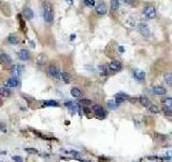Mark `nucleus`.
I'll return each mask as SVG.
<instances>
[{"instance_id":"nucleus-1","label":"nucleus","mask_w":172,"mask_h":162,"mask_svg":"<svg viewBox=\"0 0 172 162\" xmlns=\"http://www.w3.org/2000/svg\"><path fill=\"white\" fill-rule=\"evenodd\" d=\"M42 11H43V18L46 23H53L54 21V12H53V7L49 1H44L42 5Z\"/></svg>"},{"instance_id":"nucleus-2","label":"nucleus","mask_w":172,"mask_h":162,"mask_svg":"<svg viewBox=\"0 0 172 162\" xmlns=\"http://www.w3.org/2000/svg\"><path fill=\"white\" fill-rule=\"evenodd\" d=\"M92 110L94 111L96 116L98 117L99 119H104L105 116H107V113L103 109V107L99 104H92Z\"/></svg>"},{"instance_id":"nucleus-3","label":"nucleus","mask_w":172,"mask_h":162,"mask_svg":"<svg viewBox=\"0 0 172 162\" xmlns=\"http://www.w3.org/2000/svg\"><path fill=\"white\" fill-rule=\"evenodd\" d=\"M143 14L145 15V17L147 18H155L156 17V9L153 5H147L146 8L143 10Z\"/></svg>"},{"instance_id":"nucleus-4","label":"nucleus","mask_w":172,"mask_h":162,"mask_svg":"<svg viewBox=\"0 0 172 162\" xmlns=\"http://www.w3.org/2000/svg\"><path fill=\"white\" fill-rule=\"evenodd\" d=\"M49 75L51 76L52 78H55V79H59L60 78V75H62V72L59 70V68L55 65H50L49 67Z\"/></svg>"},{"instance_id":"nucleus-5","label":"nucleus","mask_w":172,"mask_h":162,"mask_svg":"<svg viewBox=\"0 0 172 162\" xmlns=\"http://www.w3.org/2000/svg\"><path fill=\"white\" fill-rule=\"evenodd\" d=\"M138 29H139V33H141L143 37H145V38L149 37V35H151V30H149V26H147L146 24H144V23L138 24Z\"/></svg>"},{"instance_id":"nucleus-6","label":"nucleus","mask_w":172,"mask_h":162,"mask_svg":"<svg viewBox=\"0 0 172 162\" xmlns=\"http://www.w3.org/2000/svg\"><path fill=\"white\" fill-rule=\"evenodd\" d=\"M152 92L154 93L155 95L162 96L167 94V89L164 87H162V85H155V87H152Z\"/></svg>"},{"instance_id":"nucleus-7","label":"nucleus","mask_w":172,"mask_h":162,"mask_svg":"<svg viewBox=\"0 0 172 162\" xmlns=\"http://www.w3.org/2000/svg\"><path fill=\"white\" fill-rule=\"evenodd\" d=\"M129 95L126 94V93L124 92H119V93H116L115 96H114V100H115L117 104H121L123 102H126L127 100H129Z\"/></svg>"},{"instance_id":"nucleus-8","label":"nucleus","mask_w":172,"mask_h":162,"mask_svg":"<svg viewBox=\"0 0 172 162\" xmlns=\"http://www.w3.org/2000/svg\"><path fill=\"white\" fill-rule=\"evenodd\" d=\"M95 9L97 14H99V15H104L105 13H107V5L103 1H99L97 3V5L95 7Z\"/></svg>"},{"instance_id":"nucleus-9","label":"nucleus","mask_w":172,"mask_h":162,"mask_svg":"<svg viewBox=\"0 0 172 162\" xmlns=\"http://www.w3.org/2000/svg\"><path fill=\"white\" fill-rule=\"evenodd\" d=\"M23 70H24L23 65H14L13 67H11V75L14 78H17L22 74Z\"/></svg>"},{"instance_id":"nucleus-10","label":"nucleus","mask_w":172,"mask_h":162,"mask_svg":"<svg viewBox=\"0 0 172 162\" xmlns=\"http://www.w3.org/2000/svg\"><path fill=\"white\" fill-rule=\"evenodd\" d=\"M17 56L21 61H29L30 59V52L26 49H21L17 52Z\"/></svg>"},{"instance_id":"nucleus-11","label":"nucleus","mask_w":172,"mask_h":162,"mask_svg":"<svg viewBox=\"0 0 172 162\" xmlns=\"http://www.w3.org/2000/svg\"><path fill=\"white\" fill-rule=\"evenodd\" d=\"M20 84V81H18V78H14V77H11L9 78L5 83V87H15Z\"/></svg>"},{"instance_id":"nucleus-12","label":"nucleus","mask_w":172,"mask_h":162,"mask_svg":"<svg viewBox=\"0 0 172 162\" xmlns=\"http://www.w3.org/2000/svg\"><path fill=\"white\" fill-rule=\"evenodd\" d=\"M12 63V59L9 54L7 53H1L0 54V64L2 65H9Z\"/></svg>"},{"instance_id":"nucleus-13","label":"nucleus","mask_w":172,"mask_h":162,"mask_svg":"<svg viewBox=\"0 0 172 162\" xmlns=\"http://www.w3.org/2000/svg\"><path fill=\"white\" fill-rule=\"evenodd\" d=\"M134 79H136V80H138V81L142 82V81H144V79H145V72H144L143 70L134 69Z\"/></svg>"},{"instance_id":"nucleus-14","label":"nucleus","mask_w":172,"mask_h":162,"mask_svg":"<svg viewBox=\"0 0 172 162\" xmlns=\"http://www.w3.org/2000/svg\"><path fill=\"white\" fill-rule=\"evenodd\" d=\"M111 70H113V71H119L122 69V63L119 61H113V62L111 63L110 66H109Z\"/></svg>"},{"instance_id":"nucleus-15","label":"nucleus","mask_w":172,"mask_h":162,"mask_svg":"<svg viewBox=\"0 0 172 162\" xmlns=\"http://www.w3.org/2000/svg\"><path fill=\"white\" fill-rule=\"evenodd\" d=\"M46 55L45 54H43V53H41V54H39L38 56H37V59H36V64L38 65V66H43L44 64L46 63Z\"/></svg>"},{"instance_id":"nucleus-16","label":"nucleus","mask_w":172,"mask_h":162,"mask_svg":"<svg viewBox=\"0 0 172 162\" xmlns=\"http://www.w3.org/2000/svg\"><path fill=\"white\" fill-rule=\"evenodd\" d=\"M65 106L67 108H69L70 110L72 111H77L79 110V104L75 103V102H66Z\"/></svg>"},{"instance_id":"nucleus-17","label":"nucleus","mask_w":172,"mask_h":162,"mask_svg":"<svg viewBox=\"0 0 172 162\" xmlns=\"http://www.w3.org/2000/svg\"><path fill=\"white\" fill-rule=\"evenodd\" d=\"M70 93H71V95L75 98H81L83 95V92L79 89V87H72Z\"/></svg>"},{"instance_id":"nucleus-18","label":"nucleus","mask_w":172,"mask_h":162,"mask_svg":"<svg viewBox=\"0 0 172 162\" xmlns=\"http://www.w3.org/2000/svg\"><path fill=\"white\" fill-rule=\"evenodd\" d=\"M23 15L25 16V18H27V20H31V18L34 17V11L31 10L30 8H24L23 10Z\"/></svg>"},{"instance_id":"nucleus-19","label":"nucleus","mask_w":172,"mask_h":162,"mask_svg":"<svg viewBox=\"0 0 172 162\" xmlns=\"http://www.w3.org/2000/svg\"><path fill=\"white\" fill-rule=\"evenodd\" d=\"M139 102H140V104H141L142 106H144V107H149V105H151V100H149V98L146 97V96H140V97H139Z\"/></svg>"},{"instance_id":"nucleus-20","label":"nucleus","mask_w":172,"mask_h":162,"mask_svg":"<svg viewBox=\"0 0 172 162\" xmlns=\"http://www.w3.org/2000/svg\"><path fill=\"white\" fill-rule=\"evenodd\" d=\"M60 79L64 81L65 83H70L71 82V79H72V77H71V75H70L69 72H62V75H60Z\"/></svg>"},{"instance_id":"nucleus-21","label":"nucleus","mask_w":172,"mask_h":162,"mask_svg":"<svg viewBox=\"0 0 172 162\" xmlns=\"http://www.w3.org/2000/svg\"><path fill=\"white\" fill-rule=\"evenodd\" d=\"M7 41L10 44H17L18 42H20V40H18V37L15 36V35H10V36H8V38H7Z\"/></svg>"},{"instance_id":"nucleus-22","label":"nucleus","mask_w":172,"mask_h":162,"mask_svg":"<svg viewBox=\"0 0 172 162\" xmlns=\"http://www.w3.org/2000/svg\"><path fill=\"white\" fill-rule=\"evenodd\" d=\"M108 66L107 65H100V66L98 67V70H99V74H100V76H102V77H105V76L108 75Z\"/></svg>"},{"instance_id":"nucleus-23","label":"nucleus","mask_w":172,"mask_h":162,"mask_svg":"<svg viewBox=\"0 0 172 162\" xmlns=\"http://www.w3.org/2000/svg\"><path fill=\"white\" fill-rule=\"evenodd\" d=\"M42 104H43V106H49V107H57V106H58L57 100H43Z\"/></svg>"},{"instance_id":"nucleus-24","label":"nucleus","mask_w":172,"mask_h":162,"mask_svg":"<svg viewBox=\"0 0 172 162\" xmlns=\"http://www.w3.org/2000/svg\"><path fill=\"white\" fill-rule=\"evenodd\" d=\"M0 95L5 96V97H9L11 95V91L9 90V87H0Z\"/></svg>"},{"instance_id":"nucleus-25","label":"nucleus","mask_w":172,"mask_h":162,"mask_svg":"<svg viewBox=\"0 0 172 162\" xmlns=\"http://www.w3.org/2000/svg\"><path fill=\"white\" fill-rule=\"evenodd\" d=\"M164 82H166V84L172 87V72L166 74V75L164 76Z\"/></svg>"},{"instance_id":"nucleus-26","label":"nucleus","mask_w":172,"mask_h":162,"mask_svg":"<svg viewBox=\"0 0 172 162\" xmlns=\"http://www.w3.org/2000/svg\"><path fill=\"white\" fill-rule=\"evenodd\" d=\"M162 113L166 115L167 117H172V109L171 107H168V106H164L161 109Z\"/></svg>"},{"instance_id":"nucleus-27","label":"nucleus","mask_w":172,"mask_h":162,"mask_svg":"<svg viewBox=\"0 0 172 162\" xmlns=\"http://www.w3.org/2000/svg\"><path fill=\"white\" fill-rule=\"evenodd\" d=\"M161 103L164 106H168V107H172V97H164L161 100Z\"/></svg>"},{"instance_id":"nucleus-28","label":"nucleus","mask_w":172,"mask_h":162,"mask_svg":"<svg viewBox=\"0 0 172 162\" xmlns=\"http://www.w3.org/2000/svg\"><path fill=\"white\" fill-rule=\"evenodd\" d=\"M118 106H119V104L116 103L115 100H109V102H108V107L110 108V109H112V110L116 109Z\"/></svg>"},{"instance_id":"nucleus-29","label":"nucleus","mask_w":172,"mask_h":162,"mask_svg":"<svg viewBox=\"0 0 172 162\" xmlns=\"http://www.w3.org/2000/svg\"><path fill=\"white\" fill-rule=\"evenodd\" d=\"M149 113H158L160 111V109L157 107L156 105H153V104H151V105H149Z\"/></svg>"},{"instance_id":"nucleus-30","label":"nucleus","mask_w":172,"mask_h":162,"mask_svg":"<svg viewBox=\"0 0 172 162\" xmlns=\"http://www.w3.org/2000/svg\"><path fill=\"white\" fill-rule=\"evenodd\" d=\"M119 7V1L118 0H111V9L113 11L117 10Z\"/></svg>"},{"instance_id":"nucleus-31","label":"nucleus","mask_w":172,"mask_h":162,"mask_svg":"<svg viewBox=\"0 0 172 162\" xmlns=\"http://www.w3.org/2000/svg\"><path fill=\"white\" fill-rule=\"evenodd\" d=\"M84 3L86 7H89V8L95 7V0H84Z\"/></svg>"},{"instance_id":"nucleus-32","label":"nucleus","mask_w":172,"mask_h":162,"mask_svg":"<svg viewBox=\"0 0 172 162\" xmlns=\"http://www.w3.org/2000/svg\"><path fill=\"white\" fill-rule=\"evenodd\" d=\"M80 104L84 106H89V105H92V102L90 100H81Z\"/></svg>"},{"instance_id":"nucleus-33","label":"nucleus","mask_w":172,"mask_h":162,"mask_svg":"<svg viewBox=\"0 0 172 162\" xmlns=\"http://www.w3.org/2000/svg\"><path fill=\"white\" fill-rule=\"evenodd\" d=\"M25 151H26V152H28V154H38V150L35 149V148H25Z\"/></svg>"},{"instance_id":"nucleus-34","label":"nucleus","mask_w":172,"mask_h":162,"mask_svg":"<svg viewBox=\"0 0 172 162\" xmlns=\"http://www.w3.org/2000/svg\"><path fill=\"white\" fill-rule=\"evenodd\" d=\"M12 159L14 160V161H15V162H24L23 158L20 157V156H13Z\"/></svg>"},{"instance_id":"nucleus-35","label":"nucleus","mask_w":172,"mask_h":162,"mask_svg":"<svg viewBox=\"0 0 172 162\" xmlns=\"http://www.w3.org/2000/svg\"><path fill=\"white\" fill-rule=\"evenodd\" d=\"M164 159H172V150L166 151V154H164Z\"/></svg>"},{"instance_id":"nucleus-36","label":"nucleus","mask_w":172,"mask_h":162,"mask_svg":"<svg viewBox=\"0 0 172 162\" xmlns=\"http://www.w3.org/2000/svg\"><path fill=\"white\" fill-rule=\"evenodd\" d=\"M68 154H72V156H74V157H77V156L80 154V152H79V151H75V150H69V151H68Z\"/></svg>"},{"instance_id":"nucleus-37","label":"nucleus","mask_w":172,"mask_h":162,"mask_svg":"<svg viewBox=\"0 0 172 162\" xmlns=\"http://www.w3.org/2000/svg\"><path fill=\"white\" fill-rule=\"evenodd\" d=\"M136 0H124V2H126L127 5H134Z\"/></svg>"},{"instance_id":"nucleus-38","label":"nucleus","mask_w":172,"mask_h":162,"mask_svg":"<svg viewBox=\"0 0 172 162\" xmlns=\"http://www.w3.org/2000/svg\"><path fill=\"white\" fill-rule=\"evenodd\" d=\"M118 51L121 52V53H124V52H125V49H124V46H119V48H118Z\"/></svg>"},{"instance_id":"nucleus-39","label":"nucleus","mask_w":172,"mask_h":162,"mask_svg":"<svg viewBox=\"0 0 172 162\" xmlns=\"http://www.w3.org/2000/svg\"><path fill=\"white\" fill-rule=\"evenodd\" d=\"M66 2H67L68 5H73V0H66Z\"/></svg>"},{"instance_id":"nucleus-40","label":"nucleus","mask_w":172,"mask_h":162,"mask_svg":"<svg viewBox=\"0 0 172 162\" xmlns=\"http://www.w3.org/2000/svg\"><path fill=\"white\" fill-rule=\"evenodd\" d=\"M74 38H75V36H71V37H70V39H71V40H73Z\"/></svg>"},{"instance_id":"nucleus-41","label":"nucleus","mask_w":172,"mask_h":162,"mask_svg":"<svg viewBox=\"0 0 172 162\" xmlns=\"http://www.w3.org/2000/svg\"><path fill=\"white\" fill-rule=\"evenodd\" d=\"M1 105H2V100H0V106H1Z\"/></svg>"},{"instance_id":"nucleus-42","label":"nucleus","mask_w":172,"mask_h":162,"mask_svg":"<svg viewBox=\"0 0 172 162\" xmlns=\"http://www.w3.org/2000/svg\"><path fill=\"white\" fill-rule=\"evenodd\" d=\"M0 5H1V2H0Z\"/></svg>"}]
</instances>
